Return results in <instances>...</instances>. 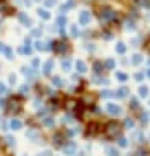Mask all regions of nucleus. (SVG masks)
<instances>
[{
    "mask_svg": "<svg viewBox=\"0 0 150 156\" xmlns=\"http://www.w3.org/2000/svg\"><path fill=\"white\" fill-rule=\"evenodd\" d=\"M77 70L84 73V70H86V64H84V62H77Z\"/></svg>",
    "mask_w": 150,
    "mask_h": 156,
    "instance_id": "obj_13",
    "label": "nucleus"
},
{
    "mask_svg": "<svg viewBox=\"0 0 150 156\" xmlns=\"http://www.w3.org/2000/svg\"><path fill=\"white\" fill-rule=\"evenodd\" d=\"M80 22H82V24H88V22H91V16H88L86 11H84V13L80 16Z\"/></svg>",
    "mask_w": 150,
    "mask_h": 156,
    "instance_id": "obj_7",
    "label": "nucleus"
},
{
    "mask_svg": "<svg viewBox=\"0 0 150 156\" xmlns=\"http://www.w3.org/2000/svg\"><path fill=\"white\" fill-rule=\"evenodd\" d=\"M102 130H104V134H106L108 139H119V136H122V126H119L117 121L106 123V126H104Z\"/></svg>",
    "mask_w": 150,
    "mask_h": 156,
    "instance_id": "obj_1",
    "label": "nucleus"
},
{
    "mask_svg": "<svg viewBox=\"0 0 150 156\" xmlns=\"http://www.w3.org/2000/svg\"><path fill=\"white\" fill-rule=\"evenodd\" d=\"M53 46H55V51H58V53H64V51L69 48V46H66V42H62V40H60V42H55Z\"/></svg>",
    "mask_w": 150,
    "mask_h": 156,
    "instance_id": "obj_6",
    "label": "nucleus"
},
{
    "mask_svg": "<svg viewBox=\"0 0 150 156\" xmlns=\"http://www.w3.org/2000/svg\"><path fill=\"white\" fill-rule=\"evenodd\" d=\"M126 79H128L126 73H117V81H126Z\"/></svg>",
    "mask_w": 150,
    "mask_h": 156,
    "instance_id": "obj_10",
    "label": "nucleus"
},
{
    "mask_svg": "<svg viewBox=\"0 0 150 156\" xmlns=\"http://www.w3.org/2000/svg\"><path fill=\"white\" fill-rule=\"evenodd\" d=\"M97 132H102V126H99V123H91V126L86 128V134H97Z\"/></svg>",
    "mask_w": 150,
    "mask_h": 156,
    "instance_id": "obj_5",
    "label": "nucleus"
},
{
    "mask_svg": "<svg viewBox=\"0 0 150 156\" xmlns=\"http://www.w3.org/2000/svg\"><path fill=\"white\" fill-rule=\"evenodd\" d=\"M7 108H9V112H20V108H22V103H20V99H9Z\"/></svg>",
    "mask_w": 150,
    "mask_h": 156,
    "instance_id": "obj_3",
    "label": "nucleus"
},
{
    "mask_svg": "<svg viewBox=\"0 0 150 156\" xmlns=\"http://www.w3.org/2000/svg\"><path fill=\"white\" fill-rule=\"evenodd\" d=\"M141 5H144V7H148V9H150V0H141Z\"/></svg>",
    "mask_w": 150,
    "mask_h": 156,
    "instance_id": "obj_14",
    "label": "nucleus"
},
{
    "mask_svg": "<svg viewBox=\"0 0 150 156\" xmlns=\"http://www.w3.org/2000/svg\"><path fill=\"white\" fill-rule=\"evenodd\" d=\"M106 110H108V114H113V117H119V112H122V108L117 106V103H108Z\"/></svg>",
    "mask_w": 150,
    "mask_h": 156,
    "instance_id": "obj_4",
    "label": "nucleus"
},
{
    "mask_svg": "<svg viewBox=\"0 0 150 156\" xmlns=\"http://www.w3.org/2000/svg\"><path fill=\"white\" fill-rule=\"evenodd\" d=\"M126 95H128L126 88H119V90H117V97H126Z\"/></svg>",
    "mask_w": 150,
    "mask_h": 156,
    "instance_id": "obj_12",
    "label": "nucleus"
},
{
    "mask_svg": "<svg viewBox=\"0 0 150 156\" xmlns=\"http://www.w3.org/2000/svg\"><path fill=\"white\" fill-rule=\"evenodd\" d=\"M148 86H141V88H139V95H141V97H148Z\"/></svg>",
    "mask_w": 150,
    "mask_h": 156,
    "instance_id": "obj_8",
    "label": "nucleus"
},
{
    "mask_svg": "<svg viewBox=\"0 0 150 156\" xmlns=\"http://www.w3.org/2000/svg\"><path fill=\"white\" fill-rule=\"evenodd\" d=\"M99 20H102V22H106V24H108V22H117V13L113 11V9L111 7H104V9H99Z\"/></svg>",
    "mask_w": 150,
    "mask_h": 156,
    "instance_id": "obj_2",
    "label": "nucleus"
},
{
    "mask_svg": "<svg viewBox=\"0 0 150 156\" xmlns=\"http://www.w3.org/2000/svg\"><path fill=\"white\" fill-rule=\"evenodd\" d=\"M2 90H5V88H2V84H0V92H2Z\"/></svg>",
    "mask_w": 150,
    "mask_h": 156,
    "instance_id": "obj_16",
    "label": "nucleus"
},
{
    "mask_svg": "<svg viewBox=\"0 0 150 156\" xmlns=\"http://www.w3.org/2000/svg\"><path fill=\"white\" fill-rule=\"evenodd\" d=\"M141 62H144L141 55H133V64H141Z\"/></svg>",
    "mask_w": 150,
    "mask_h": 156,
    "instance_id": "obj_9",
    "label": "nucleus"
},
{
    "mask_svg": "<svg viewBox=\"0 0 150 156\" xmlns=\"http://www.w3.org/2000/svg\"><path fill=\"white\" fill-rule=\"evenodd\" d=\"M117 53H126V44H122V42L117 44Z\"/></svg>",
    "mask_w": 150,
    "mask_h": 156,
    "instance_id": "obj_11",
    "label": "nucleus"
},
{
    "mask_svg": "<svg viewBox=\"0 0 150 156\" xmlns=\"http://www.w3.org/2000/svg\"><path fill=\"white\" fill-rule=\"evenodd\" d=\"M146 77H150V68H148V70H146Z\"/></svg>",
    "mask_w": 150,
    "mask_h": 156,
    "instance_id": "obj_15",
    "label": "nucleus"
}]
</instances>
